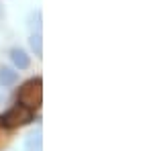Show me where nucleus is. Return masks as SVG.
Returning a JSON list of instances; mask_svg holds the SVG:
<instances>
[{"label": "nucleus", "instance_id": "423d86ee", "mask_svg": "<svg viewBox=\"0 0 153 151\" xmlns=\"http://www.w3.org/2000/svg\"><path fill=\"white\" fill-rule=\"evenodd\" d=\"M29 45H31V49L35 51L37 57H41L43 55V41H41V33H31V37H29Z\"/></svg>", "mask_w": 153, "mask_h": 151}, {"label": "nucleus", "instance_id": "20e7f679", "mask_svg": "<svg viewBox=\"0 0 153 151\" xmlns=\"http://www.w3.org/2000/svg\"><path fill=\"white\" fill-rule=\"evenodd\" d=\"M19 82V71L8 68V65H2L0 68V86L2 88H10Z\"/></svg>", "mask_w": 153, "mask_h": 151}, {"label": "nucleus", "instance_id": "39448f33", "mask_svg": "<svg viewBox=\"0 0 153 151\" xmlns=\"http://www.w3.org/2000/svg\"><path fill=\"white\" fill-rule=\"evenodd\" d=\"M25 149L27 151H41L43 149V137H41V129H37L35 133H31L25 141Z\"/></svg>", "mask_w": 153, "mask_h": 151}, {"label": "nucleus", "instance_id": "7ed1b4c3", "mask_svg": "<svg viewBox=\"0 0 153 151\" xmlns=\"http://www.w3.org/2000/svg\"><path fill=\"white\" fill-rule=\"evenodd\" d=\"M10 61L14 63L16 70H27L31 65V57L27 55V51L21 47H12L10 49Z\"/></svg>", "mask_w": 153, "mask_h": 151}, {"label": "nucleus", "instance_id": "0eeeda50", "mask_svg": "<svg viewBox=\"0 0 153 151\" xmlns=\"http://www.w3.org/2000/svg\"><path fill=\"white\" fill-rule=\"evenodd\" d=\"M0 104H2V96H0Z\"/></svg>", "mask_w": 153, "mask_h": 151}, {"label": "nucleus", "instance_id": "f257e3e1", "mask_svg": "<svg viewBox=\"0 0 153 151\" xmlns=\"http://www.w3.org/2000/svg\"><path fill=\"white\" fill-rule=\"evenodd\" d=\"M16 102L27 106V108H31V110L39 108L41 102H43V80L39 76L27 80L19 88V92H16Z\"/></svg>", "mask_w": 153, "mask_h": 151}, {"label": "nucleus", "instance_id": "f03ea898", "mask_svg": "<svg viewBox=\"0 0 153 151\" xmlns=\"http://www.w3.org/2000/svg\"><path fill=\"white\" fill-rule=\"evenodd\" d=\"M33 110L31 108H27V106L19 104L8 108L4 115H0V127L4 129H19V127H25V125H29V123H33Z\"/></svg>", "mask_w": 153, "mask_h": 151}]
</instances>
